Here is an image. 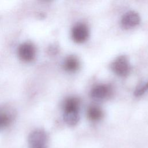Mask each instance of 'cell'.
<instances>
[{
  "mask_svg": "<svg viewBox=\"0 0 148 148\" xmlns=\"http://www.w3.org/2000/svg\"><path fill=\"white\" fill-rule=\"evenodd\" d=\"M110 67L112 71L120 76H127L131 69L129 61L124 55L117 57L111 64Z\"/></svg>",
  "mask_w": 148,
  "mask_h": 148,
  "instance_id": "6da1fadb",
  "label": "cell"
},
{
  "mask_svg": "<svg viewBox=\"0 0 148 148\" xmlns=\"http://www.w3.org/2000/svg\"><path fill=\"white\" fill-rule=\"evenodd\" d=\"M89 36V30L87 26L83 23L76 24L72 30V37L76 43H82L86 41Z\"/></svg>",
  "mask_w": 148,
  "mask_h": 148,
  "instance_id": "7a4b0ae2",
  "label": "cell"
},
{
  "mask_svg": "<svg viewBox=\"0 0 148 148\" xmlns=\"http://www.w3.org/2000/svg\"><path fill=\"white\" fill-rule=\"evenodd\" d=\"M18 55L24 61H31L35 57L36 49L31 43L25 42L20 45L18 48Z\"/></svg>",
  "mask_w": 148,
  "mask_h": 148,
  "instance_id": "3957f363",
  "label": "cell"
},
{
  "mask_svg": "<svg viewBox=\"0 0 148 148\" xmlns=\"http://www.w3.org/2000/svg\"><path fill=\"white\" fill-rule=\"evenodd\" d=\"M46 140V134L42 130H36L32 132L28 136V143L33 148L43 147Z\"/></svg>",
  "mask_w": 148,
  "mask_h": 148,
  "instance_id": "277c9868",
  "label": "cell"
},
{
  "mask_svg": "<svg viewBox=\"0 0 148 148\" xmlns=\"http://www.w3.org/2000/svg\"><path fill=\"white\" fill-rule=\"evenodd\" d=\"M140 20V16L138 13L134 11H130L123 16L121 24L124 28L128 29L139 24Z\"/></svg>",
  "mask_w": 148,
  "mask_h": 148,
  "instance_id": "5b68a950",
  "label": "cell"
},
{
  "mask_svg": "<svg viewBox=\"0 0 148 148\" xmlns=\"http://www.w3.org/2000/svg\"><path fill=\"white\" fill-rule=\"evenodd\" d=\"M110 92L109 87L105 84L95 86L91 91V96L95 99H102L108 96Z\"/></svg>",
  "mask_w": 148,
  "mask_h": 148,
  "instance_id": "8992f818",
  "label": "cell"
},
{
  "mask_svg": "<svg viewBox=\"0 0 148 148\" xmlns=\"http://www.w3.org/2000/svg\"><path fill=\"white\" fill-rule=\"evenodd\" d=\"M79 60L74 56H69L66 58L64 62V69L69 72H75L79 68Z\"/></svg>",
  "mask_w": 148,
  "mask_h": 148,
  "instance_id": "52a82bcc",
  "label": "cell"
},
{
  "mask_svg": "<svg viewBox=\"0 0 148 148\" xmlns=\"http://www.w3.org/2000/svg\"><path fill=\"white\" fill-rule=\"evenodd\" d=\"M79 111L64 112V120L69 125H75L79 121Z\"/></svg>",
  "mask_w": 148,
  "mask_h": 148,
  "instance_id": "ba28073f",
  "label": "cell"
},
{
  "mask_svg": "<svg viewBox=\"0 0 148 148\" xmlns=\"http://www.w3.org/2000/svg\"><path fill=\"white\" fill-rule=\"evenodd\" d=\"M79 99L77 98L71 97L68 98L64 103V112L79 111Z\"/></svg>",
  "mask_w": 148,
  "mask_h": 148,
  "instance_id": "9c48e42d",
  "label": "cell"
},
{
  "mask_svg": "<svg viewBox=\"0 0 148 148\" xmlns=\"http://www.w3.org/2000/svg\"><path fill=\"white\" fill-rule=\"evenodd\" d=\"M87 116L91 120L97 121L102 117L103 112L99 107L97 106H91L87 110Z\"/></svg>",
  "mask_w": 148,
  "mask_h": 148,
  "instance_id": "30bf717a",
  "label": "cell"
},
{
  "mask_svg": "<svg viewBox=\"0 0 148 148\" xmlns=\"http://www.w3.org/2000/svg\"><path fill=\"white\" fill-rule=\"evenodd\" d=\"M148 90V82L145 83L142 86L138 87L136 88L135 91H134V95L136 97H139L142 95L147 90Z\"/></svg>",
  "mask_w": 148,
  "mask_h": 148,
  "instance_id": "8fae6325",
  "label": "cell"
},
{
  "mask_svg": "<svg viewBox=\"0 0 148 148\" xmlns=\"http://www.w3.org/2000/svg\"><path fill=\"white\" fill-rule=\"evenodd\" d=\"M10 121L9 116L4 113H0V128L6 126Z\"/></svg>",
  "mask_w": 148,
  "mask_h": 148,
  "instance_id": "7c38bea8",
  "label": "cell"
},
{
  "mask_svg": "<svg viewBox=\"0 0 148 148\" xmlns=\"http://www.w3.org/2000/svg\"><path fill=\"white\" fill-rule=\"evenodd\" d=\"M38 148H43V147H38Z\"/></svg>",
  "mask_w": 148,
  "mask_h": 148,
  "instance_id": "4fadbf2b",
  "label": "cell"
}]
</instances>
